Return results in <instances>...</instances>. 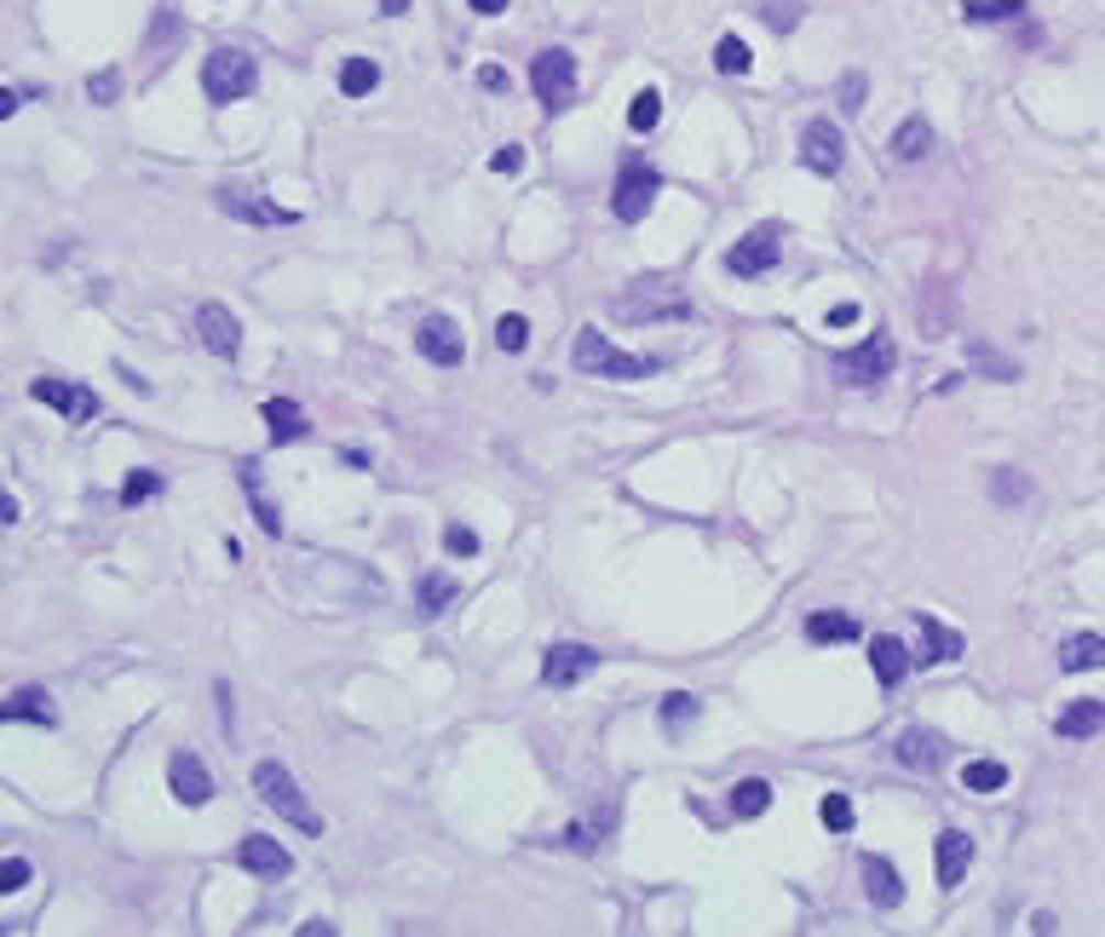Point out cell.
<instances>
[{
	"instance_id": "6da1fadb",
	"label": "cell",
	"mask_w": 1105,
	"mask_h": 937,
	"mask_svg": "<svg viewBox=\"0 0 1105 937\" xmlns=\"http://www.w3.org/2000/svg\"><path fill=\"white\" fill-rule=\"evenodd\" d=\"M570 357H576V374H593V379H650L657 374L650 357H634L616 340H605V328H582Z\"/></svg>"
},
{
	"instance_id": "7a4b0ae2",
	"label": "cell",
	"mask_w": 1105,
	"mask_h": 937,
	"mask_svg": "<svg viewBox=\"0 0 1105 937\" xmlns=\"http://www.w3.org/2000/svg\"><path fill=\"white\" fill-rule=\"evenodd\" d=\"M254 794H260L283 823H294L299 834H311V840L322 834V817L306 805V794H299V782H294V771L283 765V759H260V765H254Z\"/></svg>"
},
{
	"instance_id": "3957f363",
	"label": "cell",
	"mask_w": 1105,
	"mask_h": 937,
	"mask_svg": "<svg viewBox=\"0 0 1105 937\" xmlns=\"http://www.w3.org/2000/svg\"><path fill=\"white\" fill-rule=\"evenodd\" d=\"M254 87H260L254 53H242V46H214V53L203 58V92H208V104H237V98H248Z\"/></svg>"
},
{
	"instance_id": "277c9868",
	"label": "cell",
	"mask_w": 1105,
	"mask_h": 937,
	"mask_svg": "<svg viewBox=\"0 0 1105 937\" xmlns=\"http://www.w3.org/2000/svg\"><path fill=\"white\" fill-rule=\"evenodd\" d=\"M893 363H898L893 334H869L858 351H841L835 357V379L841 386H882V379L893 374Z\"/></svg>"
},
{
	"instance_id": "5b68a950",
	"label": "cell",
	"mask_w": 1105,
	"mask_h": 937,
	"mask_svg": "<svg viewBox=\"0 0 1105 937\" xmlns=\"http://www.w3.org/2000/svg\"><path fill=\"white\" fill-rule=\"evenodd\" d=\"M530 87H536V98H541V110L559 115L570 98H576V58L565 53V46H547V53H536Z\"/></svg>"
},
{
	"instance_id": "8992f818",
	"label": "cell",
	"mask_w": 1105,
	"mask_h": 937,
	"mask_svg": "<svg viewBox=\"0 0 1105 937\" xmlns=\"http://www.w3.org/2000/svg\"><path fill=\"white\" fill-rule=\"evenodd\" d=\"M800 167H812L818 179H835V173L846 167V133L829 115H812L807 126H800Z\"/></svg>"
},
{
	"instance_id": "52a82bcc",
	"label": "cell",
	"mask_w": 1105,
	"mask_h": 937,
	"mask_svg": "<svg viewBox=\"0 0 1105 937\" xmlns=\"http://www.w3.org/2000/svg\"><path fill=\"white\" fill-rule=\"evenodd\" d=\"M777 260H784V224H761V231H748L743 242H732L725 247V271L732 276H766V271H777Z\"/></svg>"
},
{
	"instance_id": "ba28073f",
	"label": "cell",
	"mask_w": 1105,
	"mask_h": 937,
	"mask_svg": "<svg viewBox=\"0 0 1105 937\" xmlns=\"http://www.w3.org/2000/svg\"><path fill=\"white\" fill-rule=\"evenodd\" d=\"M657 190H663L657 173L639 167V162H627L622 179H616V196H611V213H616L622 224H639V219L650 213V201H657Z\"/></svg>"
},
{
	"instance_id": "9c48e42d",
	"label": "cell",
	"mask_w": 1105,
	"mask_h": 937,
	"mask_svg": "<svg viewBox=\"0 0 1105 937\" xmlns=\"http://www.w3.org/2000/svg\"><path fill=\"white\" fill-rule=\"evenodd\" d=\"M214 201H219V213H231L242 224H299L294 208H276V201H265L260 190H248V185H219Z\"/></svg>"
},
{
	"instance_id": "30bf717a",
	"label": "cell",
	"mask_w": 1105,
	"mask_h": 937,
	"mask_svg": "<svg viewBox=\"0 0 1105 937\" xmlns=\"http://www.w3.org/2000/svg\"><path fill=\"white\" fill-rule=\"evenodd\" d=\"M30 397L35 403H53V409L69 420V426H87V420H98V392H87V386H75V379H30Z\"/></svg>"
},
{
	"instance_id": "8fae6325",
	"label": "cell",
	"mask_w": 1105,
	"mask_h": 937,
	"mask_svg": "<svg viewBox=\"0 0 1105 937\" xmlns=\"http://www.w3.org/2000/svg\"><path fill=\"white\" fill-rule=\"evenodd\" d=\"M599 662H605V655L588 650V644H552V650L541 655V685L570 691V685H582L588 673H599Z\"/></svg>"
},
{
	"instance_id": "7c38bea8",
	"label": "cell",
	"mask_w": 1105,
	"mask_h": 937,
	"mask_svg": "<svg viewBox=\"0 0 1105 937\" xmlns=\"http://www.w3.org/2000/svg\"><path fill=\"white\" fill-rule=\"evenodd\" d=\"M415 345H420V357H426V363H438V368H456V363L467 357L461 328L449 322V317H426V322L415 328Z\"/></svg>"
},
{
	"instance_id": "4fadbf2b",
	"label": "cell",
	"mask_w": 1105,
	"mask_h": 937,
	"mask_svg": "<svg viewBox=\"0 0 1105 937\" xmlns=\"http://www.w3.org/2000/svg\"><path fill=\"white\" fill-rule=\"evenodd\" d=\"M196 334H203V345L214 351V357H237V351H242V322L225 311L219 299L196 306Z\"/></svg>"
},
{
	"instance_id": "5bb4252c",
	"label": "cell",
	"mask_w": 1105,
	"mask_h": 937,
	"mask_svg": "<svg viewBox=\"0 0 1105 937\" xmlns=\"http://www.w3.org/2000/svg\"><path fill=\"white\" fill-rule=\"evenodd\" d=\"M167 789H173L179 805H208L214 800V776H208V765L196 753H173L167 759Z\"/></svg>"
},
{
	"instance_id": "9a60e30c",
	"label": "cell",
	"mask_w": 1105,
	"mask_h": 937,
	"mask_svg": "<svg viewBox=\"0 0 1105 937\" xmlns=\"http://www.w3.org/2000/svg\"><path fill=\"white\" fill-rule=\"evenodd\" d=\"M237 863L248 874H260V880H283L294 869V857L283 851V840H271V834H248V840L237 846Z\"/></svg>"
},
{
	"instance_id": "2e32d148",
	"label": "cell",
	"mask_w": 1105,
	"mask_h": 937,
	"mask_svg": "<svg viewBox=\"0 0 1105 937\" xmlns=\"http://www.w3.org/2000/svg\"><path fill=\"white\" fill-rule=\"evenodd\" d=\"M858 874H864V892H869L875 908H898V903H904V880H898V869L887 863V857L864 851V857H858Z\"/></svg>"
},
{
	"instance_id": "e0dca14e",
	"label": "cell",
	"mask_w": 1105,
	"mask_h": 937,
	"mask_svg": "<svg viewBox=\"0 0 1105 937\" xmlns=\"http://www.w3.org/2000/svg\"><path fill=\"white\" fill-rule=\"evenodd\" d=\"M939 885L950 892V885H962L967 880V869H973V834H962V828H944L939 834Z\"/></svg>"
},
{
	"instance_id": "ac0fdd59",
	"label": "cell",
	"mask_w": 1105,
	"mask_h": 937,
	"mask_svg": "<svg viewBox=\"0 0 1105 937\" xmlns=\"http://www.w3.org/2000/svg\"><path fill=\"white\" fill-rule=\"evenodd\" d=\"M237 484H242V495H248V506H254V518H260L265 536H283V512H276V500L265 495L260 461H242V466H237Z\"/></svg>"
},
{
	"instance_id": "d6986e66",
	"label": "cell",
	"mask_w": 1105,
	"mask_h": 937,
	"mask_svg": "<svg viewBox=\"0 0 1105 937\" xmlns=\"http://www.w3.org/2000/svg\"><path fill=\"white\" fill-rule=\"evenodd\" d=\"M1053 730H1060V742H1088V737H1099V730H1105V702H1094V696L1071 702L1065 714L1053 719Z\"/></svg>"
},
{
	"instance_id": "ffe728a7",
	"label": "cell",
	"mask_w": 1105,
	"mask_h": 937,
	"mask_svg": "<svg viewBox=\"0 0 1105 937\" xmlns=\"http://www.w3.org/2000/svg\"><path fill=\"white\" fill-rule=\"evenodd\" d=\"M260 415H265V432H271V443H299V438L311 432V420H306V409H299L294 397H271Z\"/></svg>"
},
{
	"instance_id": "44dd1931",
	"label": "cell",
	"mask_w": 1105,
	"mask_h": 937,
	"mask_svg": "<svg viewBox=\"0 0 1105 937\" xmlns=\"http://www.w3.org/2000/svg\"><path fill=\"white\" fill-rule=\"evenodd\" d=\"M893 753H898V765H910V771H939V759H944V742L933 737V730L910 725V730H904V737L893 742Z\"/></svg>"
},
{
	"instance_id": "7402d4cb",
	"label": "cell",
	"mask_w": 1105,
	"mask_h": 937,
	"mask_svg": "<svg viewBox=\"0 0 1105 937\" xmlns=\"http://www.w3.org/2000/svg\"><path fill=\"white\" fill-rule=\"evenodd\" d=\"M7 719L12 725H46V730H53L58 725V707H53V696H46L41 685H23V691L7 696Z\"/></svg>"
},
{
	"instance_id": "603a6c76",
	"label": "cell",
	"mask_w": 1105,
	"mask_h": 937,
	"mask_svg": "<svg viewBox=\"0 0 1105 937\" xmlns=\"http://www.w3.org/2000/svg\"><path fill=\"white\" fill-rule=\"evenodd\" d=\"M962 655V632H950V627H939L933 616H921V650H916V662L921 668H939V662H956Z\"/></svg>"
},
{
	"instance_id": "cb8c5ba5",
	"label": "cell",
	"mask_w": 1105,
	"mask_h": 937,
	"mask_svg": "<svg viewBox=\"0 0 1105 937\" xmlns=\"http://www.w3.org/2000/svg\"><path fill=\"white\" fill-rule=\"evenodd\" d=\"M927 150H933V126H927V115H904L893 126V162H927Z\"/></svg>"
},
{
	"instance_id": "d4e9b609",
	"label": "cell",
	"mask_w": 1105,
	"mask_h": 937,
	"mask_svg": "<svg viewBox=\"0 0 1105 937\" xmlns=\"http://www.w3.org/2000/svg\"><path fill=\"white\" fill-rule=\"evenodd\" d=\"M639 288H645V306H639V299H622V311H634V317L650 311V322H657V317H691V306L663 283V276H657V283H639Z\"/></svg>"
},
{
	"instance_id": "484cf974",
	"label": "cell",
	"mask_w": 1105,
	"mask_h": 937,
	"mask_svg": "<svg viewBox=\"0 0 1105 937\" xmlns=\"http://www.w3.org/2000/svg\"><path fill=\"white\" fill-rule=\"evenodd\" d=\"M967 363L985 374V379H996V386H1014V379H1019V363L1008 357V351H996L991 340H973V345H967Z\"/></svg>"
},
{
	"instance_id": "4316f807",
	"label": "cell",
	"mask_w": 1105,
	"mask_h": 937,
	"mask_svg": "<svg viewBox=\"0 0 1105 937\" xmlns=\"http://www.w3.org/2000/svg\"><path fill=\"white\" fill-rule=\"evenodd\" d=\"M910 662H916V655H910V650H904L898 639H875V644H869V668H875V679H882V685H887V691L898 685V679H904V673H910Z\"/></svg>"
},
{
	"instance_id": "83f0119b",
	"label": "cell",
	"mask_w": 1105,
	"mask_h": 937,
	"mask_svg": "<svg viewBox=\"0 0 1105 937\" xmlns=\"http://www.w3.org/2000/svg\"><path fill=\"white\" fill-rule=\"evenodd\" d=\"M1060 668H1065V673H1094V668H1105V639H1099V632H1076V639H1065Z\"/></svg>"
},
{
	"instance_id": "f1b7e54d",
	"label": "cell",
	"mask_w": 1105,
	"mask_h": 937,
	"mask_svg": "<svg viewBox=\"0 0 1105 937\" xmlns=\"http://www.w3.org/2000/svg\"><path fill=\"white\" fill-rule=\"evenodd\" d=\"M449 604H456V575H420V587H415V610L420 616H444Z\"/></svg>"
},
{
	"instance_id": "f546056e",
	"label": "cell",
	"mask_w": 1105,
	"mask_h": 937,
	"mask_svg": "<svg viewBox=\"0 0 1105 937\" xmlns=\"http://www.w3.org/2000/svg\"><path fill=\"white\" fill-rule=\"evenodd\" d=\"M807 639L812 644H846V639H858V621L841 616V610H818V616H807Z\"/></svg>"
},
{
	"instance_id": "4dcf8cb0",
	"label": "cell",
	"mask_w": 1105,
	"mask_h": 937,
	"mask_svg": "<svg viewBox=\"0 0 1105 937\" xmlns=\"http://www.w3.org/2000/svg\"><path fill=\"white\" fill-rule=\"evenodd\" d=\"M962 789H967V794H996V789H1008V765H1002V759H967V765H962Z\"/></svg>"
},
{
	"instance_id": "1f68e13d",
	"label": "cell",
	"mask_w": 1105,
	"mask_h": 937,
	"mask_svg": "<svg viewBox=\"0 0 1105 937\" xmlns=\"http://www.w3.org/2000/svg\"><path fill=\"white\" fill-rule=\"evenodd\" d=\"M374 87H381V64L374 58H346L340 64V92L346 98H369Z\"/></svg>"
},
{
	"instance_id": "d6a6232c",
	"label": "cell",
	"mask_w": 1105,
	"mask_h": 937,
	"mask_svg": "<svg viewBox=\"0 0 1105 937\" xmlns=\"http://www.w3.org/2000/svg\"><path fill=\"white\" fill-rule=\"evenodd\" d=\"M766 805H772V782H761V776H743L737 789H732V812L748 823V817H766Z\"/></svg>"
},
{
	"instance_id": "836d02e7",
	"label": "cell",
	"mask_w": 1105,
	"mask_h": 937,
	"mask_svg": "<svg viewBox=\"0 0 1105 937\" xmlns=\"http://www.w3.org/2000/svg\"><path fill=\"white\" fill-rule=\"evenodd\" d=\"M962 18L967 23H1014V18H1025V0H962Z\"/></svg>"
},
{
	"instance_id": "e575fe53",
	"label": "cell",
	"mask_w": 1105,
	"mask_h": 937,
	"mask_svg": "<svg viewBox=\"0 0 1105 937\" xmlns=\"http://www.w3.org/2000/svg\"><path fill=\"white\" fill-rule=\"evenodd\" d=\"M657 121H663V92L639 87L634 104H627V126H634V133H657Z\"/></svg>"
},
{
	"instance_id": "d590c367",
	"label": "cell",
	"mask_w": 1105,
	"mask_h": 937,
	"mask_svg": "<svg viewBox=\"0 0 1105 937\" xmlns=\"http://www.w3.org/2000/svg\"><path fill=\"white\" fill-rule=\"evenodd\" d=\"M714 69H720V75H748V69H755V53H748V41H743V35H720V46H714Z\"/></svg>"
},
{
	"instance_id": "8d00e7d4",
	"label": "cell",
	"mask_w": 1105,
	"mask_h": 937,
	"mask_svg": "<svg viewBox=\"0 0 1105 937\" xmlns=\"http://www.w3.org/2000/svg\"><path fill=\"white\" fill-rule=\"evenodd\" d=\"M991 495H996L1002 506H1019V500H1031V477H1019L1014 466H996V477H991Z\"/></svg>"
},
{
	"instance_id": "74e56055",
	"label": "cell",
	"mask_w": 1105,
	"mask_h": 937,
	"mask_svg": "<svg viewBox=\"0 0 1105 937\" xmlns=\"http://www.w3.org/2000/svg\"><path fill=\"white\" fill-rule=\"evenodd\" d=\"M761 18H766V30H777V35H789L800 18H807V7L800 0H761Z\"/></svg>"
},
{
	"instance_id": "f35d334b",
	"label": "cell",
	"mask_w": 1105,
	"mask_h": 937,
	"mask_svg": "<svg viewBox=\"0 0 1105 937\" xmlns=\"http://www.w3.org/2000/svg\"><path fill=\"white\" fill-rule=\"evenodd\" d=\"M179 35H185V23L173 18V12H162V18H156V30H150V41H144V53L162 64V58L173 53V41H179Z\"/></svg>"
},
{
	"instance_id": "ab89813d",
	"label": "cell",
	"mask_w": 1105,
	"mask_h": 937,
	"mask_svg": "<svg viewBox=\"0 0 1105 937\" xmlns=\"http://www.w3.org/2000/svg\"><path fill=\"white\" fill-rule=\"evenodd\" d=\"M495 345H501V351H513V357H518V351H524V345H530V322H524L518 311H507V317H495Z\"/></svg>"
},
{
	"instance_id": "60d3db41",
	"label": "cell",
	"mask_w": 1105,
	"mask_h": 937,
	"mask_svg": "<svg viewBox=\"0 0 1105 937\" xmlns=\"http://www.w3.org/2000/svg\"><path fill=\"white\" fill-rule=\"evenodd\" d=\"M87 98H92V104H116V98H121V69H116V64L92 69V75H87Z\"/></svg>"
},
{
	"instance_id": "b9f144b4",
	"label": "cell",
	"mask_w": 1105,
	"mask_h": 937,
	"mask_svg": "<svg viewBox=\"0 0 1105 937\" xmlns=\"http://www.w3.org/2000/svg\"><path fill=\"white\" fill-rule=\"evenodd\" d=\"M818 817H823L829 834H846V828H852V800H846V794H823V800H818Z\"/></svg>"
},
{
	"instance_id": "7bdbcfd3",
	"label": "cell",
	"mask_w": 1105,
	"mask_h": 937,
	"mask_svg": "<svg viewBox=\"0 0 1105 937\" xmlns=\"http://www.w3.org/2000/svg\"><path fill=\"white\" fill-rule=\"evenodd\" d=\"M150 495H162V477L156 472H128V484H121V506H144Z\"/></svg>"
},
{
	"instance_id": "ee69618b",
	"label": "cell",
	"mask_w": 1105,
	"mask_h": 937,
	"mask_svg": "<svg viewBox=\"0 0 1105 937\" xmlns=\"http://www.w3.org/2000/svg\"><path fill=\"white\" fill-rule=\"evenodd\" d=\"M691 719H697V696L674 691V696L663 702V725H668V730H680V725H691Z\"/></svg>"
},
{
	"instance_id": "f6af8a7d",
	"label": "cell",
	"mask_w": 1105,
	"mask_h": 937,
	"mask_svg": "<svg viewBox=\"0 0 1105 937\" xmlns=\"http://www.w3.org/2000/svg\"><path fill=\"white\" fill-rule=\"evenodd\" d=\"M444 547L456 552V559H479V536H472L467 523H449V529H444Z\"/></svg>"
},
{
	"instance_id": "bcb514c9",
	"label": "cell",
	"mask_w": 1105,
	"mask_h": 937,
	"mask_svg": "<svg viewBox=\"0 0 1105 937\" xmlns=\"http://www.w3.org/2000/svg\"><path fill=\"white\" fill-rule=\"evenodd\" d=\"M841 110H846V115L864 110V69H846V75H841Z\"/></svg>"
},
{
	"instance_id": "7dc6e473",
	"label": "cell",
	"mask_w": 1105,
	"mask_h": 937,
	"mask_svg": "<svg viewBox=\"0 0 1105 937\" xmlns=\"http://www.w3.org/2000/svg\"><path fill=\"white\" fill-rule=\"evenodd\" d=\"M30 885V857H7L0 863V892H23Z\"/></svg>"
},
{
	"instance_id": "c3c4849f",
	"label": "cell",
	"mask_w": 1105,
	"mask_h": 937,
	"mask_svg": "<svg viewBox=\"0 0 1105 937\" xmlns=\"http://www.w3.org/2000/svg\"><path fill=\"white\" fill-rule=\"evenodd\" d=\"M490 167H495V173H518V167H524V144H501L495 156H490Z\"/></svg>"
},
{
	"instance_id": "681fc988",
	"label": "cell",
	"mask_w": 1105,
	"mask_h": 937,
	"mask_svg": "<svg viewBox=\"0 0 1105 937\" xmlns=\"http://www.w3.org/2000/svg\"><path fill=\"white\" fill-rule=\"evenodd\" d=\"M823 322H829V328H852V322H858V306H852V299H841V306L829 311Z\"/></svg>"
},
{
	"instance_id": "f907efd6",
	"label": "cell",
	"mask_w": 1105,
	"mask_h": 937,
	"mask_svg": "<svg viewBox=\"0 0 1105 937\" xmlns=\"http://www.w3.org/2000/svg\"><path fill=\"white\" fill-rule=\"evenodd\" d=\"M18 110H23V92L18 87H0V121H12Z\"/></svg>"
},
{
	"instance_id": "816d5d0a",
	"label": "cell",
	"mask_w": 1105,
	"mask_h": 937,
	"mask_svg": "<svg viewBox=\"0 0 1105 937\" xmlns=\"http://www.w3.org/2000/svg\"><path fill=\"white\" fill-rule=\"evenodd\" d=\"M479 87L501 92V87H507V69H501V64H484V69H479Z\"/></svg>"
},
{
	"instance_id": "f5cc1de1",
	"label": "cell",
	"mask_w": 1105,
	"mask_h": 937,
	"mask_svg": "<svg viewBox=\"0 0 1105 937\" xmlns=\"http://www.w3.org/2000/svg\"><path fill=\"white\" fill-rule=\"evenodd\" d=\"M1031 932H1042V937H1048V932H1060V921H1053L1048 908H1037V915H1031Z\"/></svg>"
},
{
	"instance_id": "db71d44e",
	"label": "cell",
	"mask_w": 1105,
	"mask_h": 937,
	"mask_svg": "<svg viewBox=\"0 0 1105 937\" xmlns=\"http://www.w3.org/2000/svg\"><path fill=\"white\" fill-rule=\"evenodd\" d=\"M299 937H335V926L329 921H306V926H299Z\"/></svg>"
},
{
	"instance_id": "11a10c76",
	"label": "cell",
	"mask_w": 1105,
	"mask_h": 937,
	"mask_svg": "<svg viewBox=\"0 0 1105 937\" xmlns=\"http://www.w3.org/2000/svg\"><path fill=\"white\" fill-rule=\"evenodd\" d=\"M18 518H23V512H18V500H12V495H0V523H18Z\"/></svg>"
},
{
	"instance_id": "9f6ffc18",
	"label": "cell",
	"mask_w": 1105,
	"mask_h": 937,
	"mask_svg": "<svg viewBox=\"0 0 1105 937\" xmlns=\"http://www.w3.org/2000/svg\"><path fill=\"white\" fill-rule=\"evenodd\" d=\"M472 12H484V18H495V12H507V0H472Z\"/></svg>"
},
{
	"instance_id": "6f0895ef",
	"label": "cell",
	"mask_w": 1105,
	"mask_h": 937,
	"mask_svg": "<svg viewBox=\"0 0 1105 937\" xmlns=\"http://www.w3.org/2000/svg\"><path fill=\"white\" fill-rule=\"evenodd\" d=\"M381 12H386V18H404V12H409V0H381Z\"/></svg>"
}]
</instances>
